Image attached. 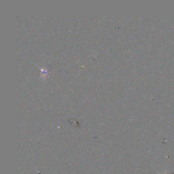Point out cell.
I'll use <instances>...</instances> for the list:
<instances>
[{
	"label": "cell",
	"mask_w": 174,
	"mask_h": 174,
	"mask_svg": "<svg viewBox=\"0 0 174 174\" xmlns=\"http://www.w3.org/2000/svg\"><path fill=\"white\" fill-rule=\"evenodd\" d=\"M157 173H158V174H160L159 172H158V171H157ZM165 174H167V173H165Z\"/></svg>",
	"instance_id": "obj_1"
}]
</instances>
